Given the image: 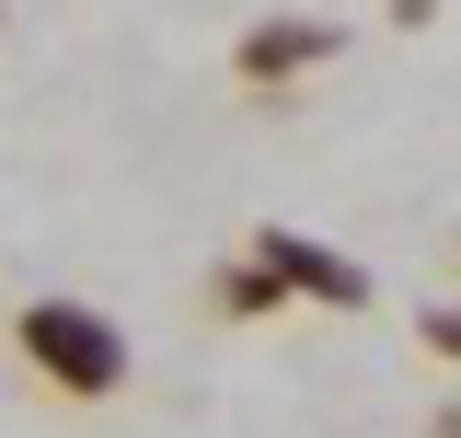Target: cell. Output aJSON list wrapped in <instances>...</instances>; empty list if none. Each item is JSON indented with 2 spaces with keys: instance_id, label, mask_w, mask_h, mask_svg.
<instances>
[{
  "instance_id": "6da1fadb",
  "label": "cell",
  "mask_w": 461,
  "mask_h": 438,
  "mask_svg": "<svg viewBox=\"0 0 461 438\" xmlns=\"http://www.w3.org/2000/svg\"><path fill=\"white\" fill-rule=\"evenodd\" d=\"M12 346H23V370L58 392V404H115L127 392V334H115V312H93V300H23L12 312Z\"/></svg>"
},
{
  "instance_id": "3957f363",
  "label": "cell",
  "mask_w": 461,
  "mask_h": 438,
  "mask_svg": "<svg viewBox=\"0 0 461 438\" xmlns=\"http://www.w3.org/2000/svg\"><path fill=\"white\" fill-rule=\"evenodd\" d=\"M335 58V23H312V12H277V23H254L242 35V81L254 93H288L300 69H323Z\"/></svg>"
},
{
  "instance_id": "277c9868",
  "label": "cell",
  "mask_w": 461,
  "mask_h": 438,
  "mask_svg": "<svg viewBox=\"0 0 461 438\" xmlns=\"http://www.w3.org/2000/svg\"><path fill=\"white\" fill-rule=\"evenodd\" d=\"M208 300H220L230 324H254V312H277V300H288V277L266 266V254H242V266H220V288H208Z\"/></svg>"
},
{
  "instance_id": "7a4b0ae2",
  "label": "cell",
  "mask_w": 461,
  "mask_h": 438,
  "mask_svg": "<svg viewBox=\"0 0 461 438\" xmlns=\"http://www.w3.org/2000/svg\"><path fill=\"white\" fill-rule=\"evenodd\" d=\"M254 254L288 277V300H335V312H369V277H357V254H335V242H300V231H254Z\"/></svg>"
},
{
  "instance_id": "5b68a950",
  "label": "cell",
  "mask_w": 461,
  "mask_h": 438,
  "mask_svg": "<svg viewBox=\"0 0 461 438\" xmlns=\"http://www.w3.org/2000/svg\"><path fill=\"white\" fill-rule=\"evenodd\" d=\"M415 346H438V358L461 370V312H415Z\"/></svg>"
},
{
  "instance_id": "8992f818",
  "label": "cell",
  "mask_w": 461,
  "mask_h": 438,
  "mask_svg": "<svg viewBox=\"0 0 461 438\" xmlns=\"http://www.w3.org/2000/svg\"><path fill=\"white\" fill-rule=\"evenodd\" d=\"M427 438H461V404H450V415H438V427H427Z\"/></svg>"
}]
</instances>
